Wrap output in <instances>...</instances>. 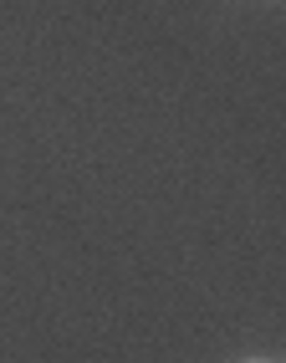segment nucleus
I'll return each mask as SVG.
<instances>
[{
	"mask_svg": "<svg viewBox=\"0 0 286 363\" xmlns=\"http://www.w3.org/2000/svg\"><path fill=\"white\" fill-rule=\"evenodd\" d=\"M251 363H266V358H251Z\"/></svg>",
	"mask_w": 286,
	"mask_h": 363,
	"instance_id": "obj_1",
	"label": "nucleus"
}]
</instances>
